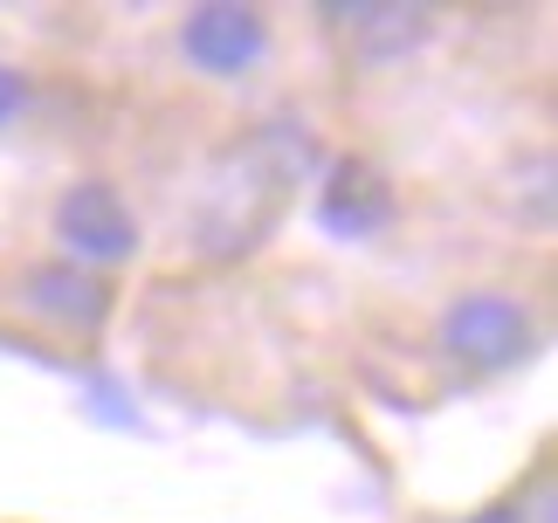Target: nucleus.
I'll use <instances>...</instances> for the list:
<instances>
[{"label": "nucleus", "instance_id": "1", "mask_svg": "<svg viewBox=\"0 0 558 523\" xmlns=\"http://www.w3.org/2000/svg\"><path fill=\"white\" fill-rule=\"evenodd\" d=\"M435 344H441V358L456 365V373L504 379V373H518V365L538 358L545 324H538V311H531L518 290H462V296L441 303Z\"/></svg>", "mask_w": 558, "mask_h": 523}, {"label": "nucleus", "instance_id": "2", "mask_svg": "<svg viewBox=\"0 0 558 523\" xmlns=\"http://www.w3.org/2000/svg\"><path fill=\"white\" fill-rule=\"evenodd\" d=\"M49 234H56V255L76 262V269H90V276L124 269V262L138 255V242H145L138 214H132V200H124V186L104 180V172H83V180H70L56 193Z\"/></svg>", "mask_w": 558, "mask_h": 523}, {"label": "nucleus", "instance_id": "3", "mask_svg": "<svg viewBox=\"0 0 558 523\" xmlns=\"http://www.w3.org/2000/svg\"><path fill=\"white\" fill-rule=\"evenodd\" d=\"M173 41L201 83H248L276 56V21L263 8H248V0H201V8L180 14Z\"/></svg>", "mask_w": 558, "mask_h": 523}, {"label": "nucleus", "instance_id": "4", "mask_svg": "<svg viewBox=\"0 0 558 523\" xmlns=\"http://www.w3.org/2000/svg\"><path fill=\"white\" fill-rule=\"evenodd\" d=\"M111 303H118L111 276H90L62 255H41L14 276V311L62 344H97L104 324H111Z\"/></svg>", "mask_w": 558, "mask_h": 523}, {"label": "nucleus", "instance_id": "5", "mask_svg": "<svg viewBox=\"0 0 558 523\" xmlns=\"http://www.w3.org/2000/svg\"><path fill=\"white\" fill-rule=\"evenodd\" d=\"M311 214H317L325 234H338V242H379V234L400 221V186H393V172H386L379 159L345 151V159L325 166Z\"/></svg>", "mask_w": 558, "mask_h": 523}, {"label": "nucleus", "instance_id": "6", "mask_svg": "<svg viewBox=\"0 0 558 523\" xmlns=\"http://www.w3.org/2000/svg\"><path fill=\"white\" fill-rule=\"evenodd\" d=\"M325 35L345 49L359 70H393L435 41V8H407V0H359V8H317Z\"/></svg>", "mask_w": 558, "mask_h": 523}, {"label": "nucleus", "instance_id": "7", "mask_svg": "<svg viewBox=\"0 0 558 523\" xmlns=\"http://www.w3.org/2000/svg\"><path fill=\"white\" fill-rule=\"evenodd\" d=\"M35 104H41V76L28 62L0 56V138H14V131L35 118Z\"/></svg>", "mask_w": 558, "mask_h": 523}, {"label": "nucleus", "instance_id": "8", "mask_svg": "<svg viewBox=\"0 0 558 523\" xmlns=\"http://www.w3.org/2000/svg\"><path fill=\"white\" fill-rule=\"evenodd\" d=\"M469 523H510V516L504 510H483V516H469Z\"/></svg>", "mask_w": 558, "mask_h": 523}]
</instances>
